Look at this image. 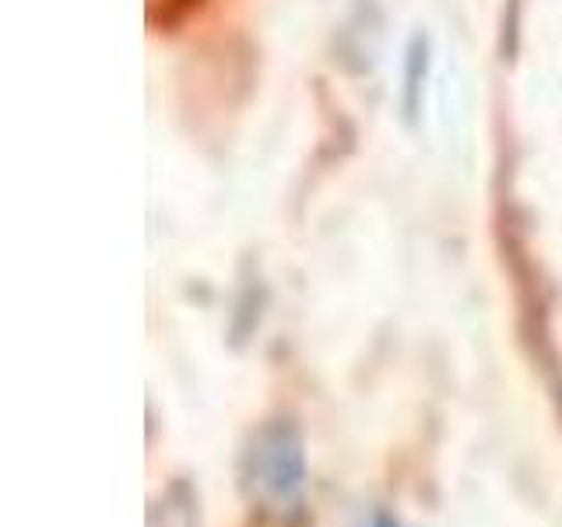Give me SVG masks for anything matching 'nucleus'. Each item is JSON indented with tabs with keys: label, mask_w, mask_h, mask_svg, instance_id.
<instances>
[{
	"label": "nucleus",
	"mask_w": 562,
	"mask_h": 527,
	"mask_svg": "<svg viewBox=\"0 0 562 527\" xmlns=\"http://www.w3.org/2000/svg\"><path fill=\"white\" fill-rule=\"evenodd\" d=\"M250 489L268 506H289L303 489V450L289 426H271L250 450Z\"/></svg>",
	"instance_id": "1"
}]
</instances>
